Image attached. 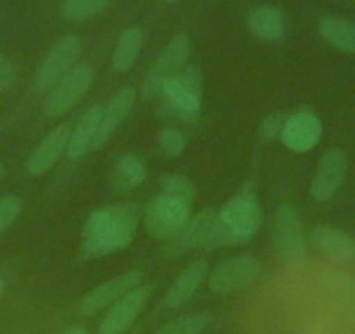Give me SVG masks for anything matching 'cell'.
Segmentation results:
<instances>
[{
	"instance_id": "1",
	"label": "cell",
	"mask_w": 355,
	"mask_h": 334,
	"mask_svg": "<svg viewBox=\"0 0 355 334\" xmlns=\"http://www.w3.org/2000/svg\"><path fill=\"white\" fill-rule=\"evenodd\" d=\"M138 230V207L112 204L91 213L82 230L80 254L85 260L103 258L131 245Z\"/></svg>"
},
{
	"instance_id": "2",
	"label": "cell",
	"mask_w": 355,
	"mask_h": 334,
	"mask_svg": "<svg viewBox=\"0 0 355 334\" xmlns=\"http://www.w3.org/2000/svg\"><path fill=\"white\" fill-rule=\"evenodd\" d=\"M202 73L196 64H187L180 73L167 78L155 94V112L160 118L183 124L197 122L202 107Z\"/></svg>"
},
{
	"instance_id": "3",
	"label": "cell",
	"mask_w": 355,
	"mask_h": 334,
	"mask_svg": "<svg viewBox=\"0 0 355 334\" xmlns=\"http://www.w3.org/2000/svg\"><path fill=\"white\" fill-rule=\"evenodd\" d=\"M259 227H261V206L252 185L248 183L218 213L213 249L245 244L254 237Z\"/></svg>"
},
{
	"instance_id": "4",
	"label": "cell",
	"mask_w": 355,
	"mask_h": 334,
	"mask_svg": "<svg viewBox=\"0 0 355 334\" xmlns=\"http://www.w3.org/2000/svg\"><path fill=\"white\" fill-rule=\"evenodd\" d=\"M192 218V204L160 192L145 213V228L157 240H171Z\"/></svg>"
},
{
	"instance_id": "5",
	"label": "cell",
	"mask_w": 355,
	"mask_h": 334,
	"mask_svg": "<svg viewBox=\"0 0 355 334\" xmlns=\"http://www.w3.org/2000/svg\"><path fill=\"white\" fill-rule=\"evenodd\" d=\"M94 78V70L89 63L75 64L67 77L61 78L56 86L49 91L46 100L47 117L56 118L67 114L80 101V98L87 93Z\"/></svg>"
},
{
	"instance_id": "6",
	"label": "cell",
	"mask_w": 355,
	"mask_h": 334,
	"mask_svg": "<svg viewBox=\"0 0 355 334\" xmlns=\"http://www.w3.org/2000/svg\"><path fill=\"white\" fill-rule=\"evenodd\" d=\"M216 216V211L207 209L190 218L189 223L180 230V234L166 242V245L162 247L164 256L178 258L190 253V251H196V249L213 251Z\"/></svg>"
},
{
	"instance_id": "7",
	"label": "cell",
	"mask_w": 355,
	"mask_h": 334,
	"mask_svg": "<svg viewBox=\"0 0 355 334\" xmlns=\"http://www.w3.org/2000/svg\"><path fill=\"white\" fill-rule=\"evenodd\" d=\"M78 53H80V39L77 35H67L60 42L54 44L37 70V91L49 93L61 78L70 73L71 68L75 67Z\"/></svg>"
},
{
	"instance_id": "8",
	"label": "cell",
	"mask_w": 355,
	"mask_h": 334,
	"mask_svg": "<svg viewBox=\"0 0 355 334\" xmlns=\"http://www.w3.org/2000/svg\"><path fill=\"white\" fill-rule=\"evenodd\" d=\"M190 51H192V44H190L189 37L183 33L174 37L150 68L145 84H143V96L155 98L164 82L180 73L187 67Z\"/></svg>"
},
{
	"instance_id": "9",
	"label": "cell",
	"mask_w": 355,
	"mask_h": 334,
	"mask_svg": "<svg viewBox=\"0 0 355 334\" xmlns=\"http://www.w3.org/2000/svg\"><path fill=\"white\" fill-rule=\"evenodd\" d=\"M274 244L286 261H300L305 258V242L300 214L291 204H281L274 225Z\"/></svg>"
},
{
	"instance_id": "10",
	"label": "cell",
	"mask_w": 355,
	"mask_h": 334,
	"mask_svg": "<svg viewBox=\"0 0 355 334\" xmlns=\"http://www.w3.org/2000/svg\"><path fill=\"white\" fill-rule=\"evenodd\" d=\"M259 274V261L249 254L230 258L223 261L209 279L211 291L216 295H227V292L241 291L254 282Z\"/></svg>"
},
{
	"instance_id": "11",
	"label": "cell",
	"mask_w": 355,
	"mask_h": 334,
	"mask_svg": "<svg viewBox=\"0 0 355 334\" xmlns=\"http://www.w3.org/2000/svg\"><path fill=\"white\" fill-rule=\"evenodd\" d=\"M152 285H141L136 288L135 291L128 292L122 296L119 301L114 303L110 310L107 312L105 319L101 320L98 334H122L132 326L141 310L145 308L150 295H152Z\"/></svg>"
},
{
	"instance_id": "12",
	"label": "cell",
	"mask_w": 355,
	"mask_h": 334,
	"mask_svg": "<svg viewBox=\"0 0 355 334\" xmlns=\"http://www.w3.org/2000/svg\"><path fill=\"white\" fill-rule=\"evenodd\" d=\"M282 143L296 153L310 152L319 145L322 138V124L320 118L310 110H300L286 118L282 129Z\"/></svg>"
},
{
	"instance_id": "13",
	"label": "cell",
	"mask_w": 355,
	"mask_h": 334,
	"mask_svg": "<svg viewBox=\"0 0 355 334\" xmlns=\"http://www.w3.org/2000/svg\"><path fill=\"white\" fill-rule=\"evenodd\" d=\"M347 175V159L340 150H327L319 160L317 171L310 185V195L317 202L331 199L340 190Z\"/></svg>"
},
{
	"instance_id": "14",
	"label": "cell",
	"mask_w": 355,
	"mask_h": 334,
	"mask_svg": "<svg viewBox=\"0 0 355 334\" xmlns=\"http://www.w3.org/2000/svg\"><path fill=\"white\" fill-rule=\"evenodd\" d=\"M139 281H141V274L139 272H128V274L119 275V277L94 288L93 291L82 299L78 310L84 315H93V313L100 312L101 308L108 306L110 303L119 301L128 292L135 291L138 288Z\"/></svg>"
},
{
	"instance_id": "15",
	"label": "cell",
	"mask_w": 355,
	"mask_h": 334,
	"mask_svg": "<svg viewBox=\"0 0 355 334\" xmlns=\"http://www.w3.org/2000/svg\"><path fill=\"white\" fill-rule=\"evenodd\" d=\"M70 128L68 125H58L54 128L42 141L39 143L32 155L26 160V171L30 176H42L49 171L51 167L61 159L68 148L70 141Z\"/></svg>"
},
{
	"instance_id": "16",
	"label": "cell",
	"mask_w": 355,
	"mask_h": 334,
	"mask_svg": "<svg viewBox=\"0 0 355 334\" xmlns=\"http://www.w3.org/2000/svg\"><path fill=\"white\" fill-rule=\"evenodd\" d=\"M135 98L136 91L132 87H122L121 91H117L114 94V98H112V101L103 110V115H101L100 128H98L96 138L93 141V150H101L107 145L108 139L115 132V129L121 125V122L124 121L128 112L131 110L132 103H135Z\"/></svg>"
},
{
	"instance_id": "17",
	"label": "cell",
	"mask_w": 355,
	"mask_h": 334,
	"mask_svg": "<svg viewBox=\"0 0 355 334\" xmlns=\"http://www.w3.org/2000/svg\"><path fill=\"white\" fill-rule=\"evenodd\" d=\"M312 242L319 249L324 256L331 258L334 261L355 260V240L350 235L329 227H317L312 230Z\"/></svg>"
},
{
	"instance_id": "18",
	"label": "cell",
	"mask_w": 355,
	"mask_h": 334,
	"mask_svg": "<svg viewBox=\"0 0 355 334\" xmlns=\"http://www.w3.org/2000/svg\"><path fill=\"white\" fill-rule=\"evenodd\" d=\"M207 274H209V267L204 260H197L192 265H189L167 291L166 305L169 308H178V306L189 301L196 295L197 289L204 284Z\"/></svg>"
},
{
	"instance_id": "19",
	"label": "cell",
	"mask_w": 355,
	"mask_h": 334,
	"mask_svg": "<svg viewBox=\"0 0 355 334\" xmlns=\"http://www.w3.org/2000/svg\"><path fill=\"white\" fill-rule=\"evenodd\" d=\"M105 108L101 105H96V107L89 108L87 114L82 117V121L78 122L77 128L71 131L70 141H68L67 155L70 157L71 160L80 159L89 148H93V141L96 138L98 128H100L101 115H103Z\"/></svg>"
},
{
	"instance_id": "20",
	"label": "cell",
	"mask_w": 355,
	"mask_h": 334,
	"mask_svg": "<svg viewBox=\"0 0 355 334\" xmlns=\"http://www.w3.org/2000/svg\"><path fill=\"white\" fill-rule=\"evenodd\" d=\"M249 30L263 42H279L284 35V16L279 9L263 6L249 16Z\"/></svg>"
},
{
	"instance_id": "21",
	"label": "cell",
	"mask_w": 355,
	"mask_h": 334,
	"mask_svg": "<svg viewBox=\"0 0 355 334\" xmlns=\"http://www.w3.org/2000/svg\"><path fill=\"white\" fill-rule=\"evenodd\" d=\"M319 32L338 51L355 54V23L345 18L327 16L319 23Z\"/></svg>"
},
{
	"instance_id": "22",
	"label": "cell",
	"mask_w": 355,
	"mask_h": 334,
	"mask_svg": "<svg viewBox=\"0 0 355 334\" xmlns=\"http://www.w3.org/2000/svg\"><path fill=\"white\" fill-rule=\"evenodd\" d=\"M145 178L146 169L141 164V160L128 153V155H122L119 162L115 164L114 175H112V185L119 192H129V190L141 185Z\"/></svg>"
},
{
	"instance_id": "23",
	"label": "cell",
	"mask_w": 355,
	"mask_h": 334,
	"mask_svg": "<svg viewBox=\"0 0 355 334\" xmlns=\"http://www.w3.org/2000/svg\"><path fill=\"white\" fill-rule=\"evenodd\" d=\"M143 46V33L139 28H128L122 33L112 56V68L115 71H128L138 60Z\"/></svg>"
},
{
	"instance_id": "24",
	"label": "cell",
	"mask_w": 355,
	"mask_h": 334,
	"mask_svg": "<svg viewBox=\"0 0 355 334\" xmlns=\"http://www.w3.org/2000/svg\"><path fill=\"white\" fill-rule=\"evenodd\" d=\"M213 317L209 313H192L174 319L160 327L155 334H200L209 327Z\"/></svg>"
},
{
	"instance_id": "25",
	"label": "cell",
	"mask_w": 355,
	"mask_h": 334,
	"mask_svg": "<svg viewBox=\"0 0 355 334\" xmlns=\"http://www.w3.org/2000/svg\"><path fill=\"white\" fill-rule=\"evenodd\" d=\"M112 0H64L61 15L70 21H80L103 11Z\"/></svg>"
},
{
	"instance_id": "26",
	"label": "cell",
	"mask_w": 355,
	"mask_h": 334,
	"mask_svg": "<svg viewBox=\"0 0 355 334\" xmlns=\"http://www.w3.org/2000/svg\"><path fill=\"white\" fill-rule=\"evenodd\" d=\"M160 192L187 200L190 204H193V199H196V186L182 175H164L160 178Z\"/></svg>"
},
{
	"instance_id": "27",
	"label": "cell",
	"mask_w": 355,
	"mask_h": 334,
	"mask_svg": "<svg viewBox=\"0 0 355 334\" xmlns=\"http://www.w3.org/2000/svg\"><path fill=\"white\" fill-rule=\"evenodd\" d=\"M157 141H159L160 152L166 157L182 155L183 150H185L187 146V139L185 136H183V132L178 131V129L174 128L160 129Z\"/></svg>"
},
{
	"instance_id": "28",
	"label": "cell",
	"mask_w": 355,
	"mask_h": 334,
	"mask_svg": "<svg viewBox=\"0 0 355 334\" xmlns=\"http://www.w3.org/2000/svg\"><path fill=\"white\" fill-rule=\"evenodd\" d=\"M21 213V200L18 197H4L0 199V234L8 230Z\"/></svg>"
},
{
	"instance_id": "29",
	"label": "cell",
	"mask_w": 355,
	"mask_h": 334,
	"mask_svg": "<svg viewBox=\"0 0 355 334\" xmlns=\"http://www.w3.org/2000/svg\"><path fill=\"white\" fill-rule=\"evenodd\" d=\"M286 117L282 114H270L266 115L261 122V128H259V134L265 141H272L277 136L282 134V129H284Z\"/></svg>"
},
{
	"instance_id": "30",
	"label": "cell",
	"mask_w": 355,
	"mask_h": 334,
	"mask_svg": "<svg viewBox=\"0 0 355 334\" xmlns=\"http://www.w3.org/2000/svg\"><path fill=\"white\" fill-rule=\"evenodd\" d=\"M16 71L11 60L0 53V94H6L15 87Z\"/></svg>"
},
{
	"instance_id": "31",
	"label": "cell",
	"mask_w": 355,
	"mask_h": 334,
	"mask_svg": "<svg viewBox=\"0 0 355 334\" xmlns=\"http://www.w3.org/2000/svg\"><path fill=\"white\" fill-rule=\"evenodd\" d=\"M64 334H89V333L85 329H82V327H71V329H68Z\"/></svg>"
},
{
	"instance_id": "32",
	"label": "cell",
	"mask_w": 355,
	"mask_h": 334,
	"mask_svg": "<svg viewBox=\"0 0 355 334\" xmlns=\"http://www.w3.org/2000/svg\"><path fill=\"white\" fill-rule=\"evenodd\" d=\"M4 289H6V284H4V281L0 279V296L4 295Z\"/></svg>"
},
{
	"instance_id": "33",
	"label": "cell",
	"mask_w": 355,
	"mask_h": 334,
	"mask_svg": "<svg viewBox=\"0 0 355 334\" xmlns=\"http://www.w3.org/2000/svg\"><path fill=\"white\" fill-rule=\"evenodd\" d=\"M2 178H4V167L0 166V182H2Z\"/></svg>"
},
{
	"instance_id": "34",
	"label": "cell",
	"mask_w": 355,
	"mask_h": 334,
	"mask_svg": "<svg viewBox=\"0 0 355 334\" xmlns=\"http://www.w3.org/2000/svg\"><path fill=\"white\" fill-rule=\"evenodd\" d=\"M166 2H169V4H174V2H180V0H166Z\"/></svg>"
}]
</instances>
